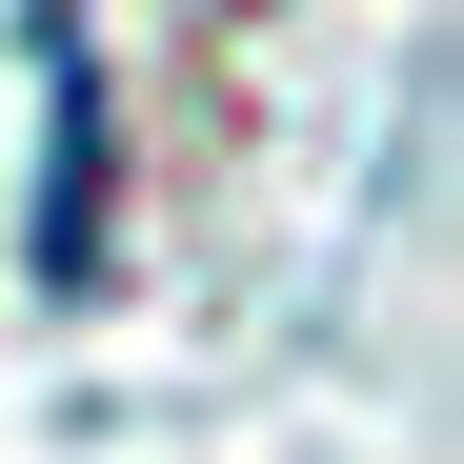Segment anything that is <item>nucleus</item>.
Instances as JSON below:
<instances>
[{
  "label": "nucleus",
  "mask_w": 464,
  "mask_h": 464,
  "mask_svg": "<svg viewBox=\"0 0 464 464\" xmlns=\"http://www.w3.org/2000/svg\"><path fill=\"white\" fill-rule=\"evenodd\" d=\"M21 41H41V222H21V263H41V303H102V243H121L102 41H82V0H21Z\"/></svg>",
  "instance_id": "obj_1"
}]
</instances>
